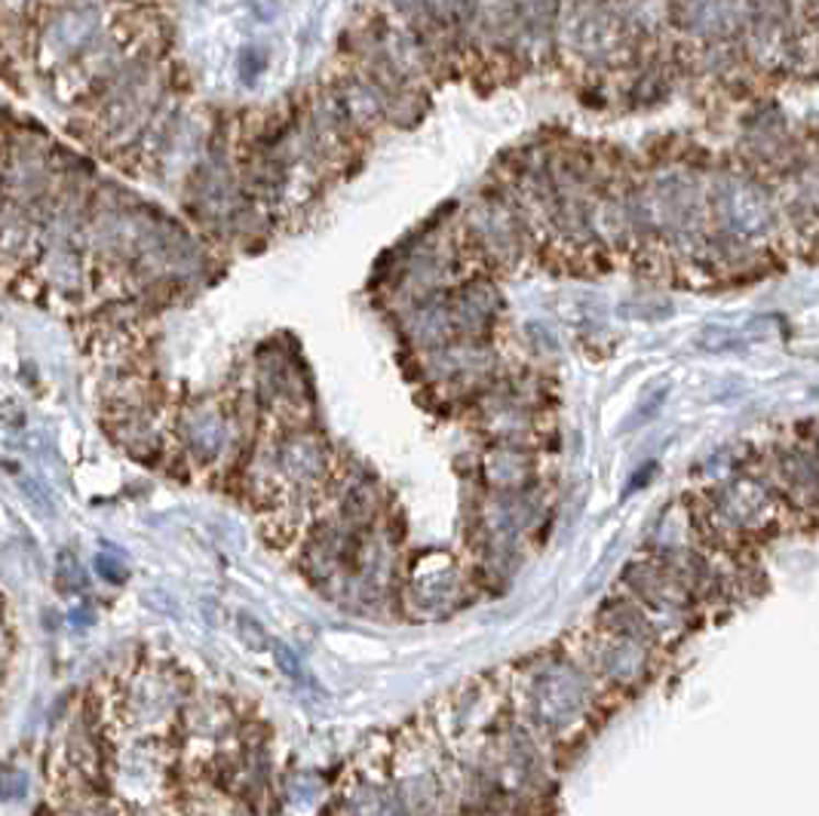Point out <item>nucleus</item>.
I'll return each mask as SVG.
<instances>
[{"label":"nucleus","instance_id":"obj_6","mask_svg":"<svg viewBox=\"0 0 819 816\" xmlns=\"http://www.w3.org/2000/svg\"><path fill=\"white\" fill-rule=\"evenodd\" d=\"M531 473V458L521 448L501 446L485 458V479L497 491H519Z\"/></svg>","mask_w":819,"mask_h":816},{"label":"nucleus","instance_id":"obj_5","mask_svg":"<svg viewBox=\"0 0 819 816\" xmlns=\"http://www.w3.org/2000/svg\"><path fill=\"white\" fill-rule=\"evenodd\" d=\"M280 470H283L292 482L299 485H313L319 476H323V467H326V451L319 446V439L311 436V433H292L280 446Z\"/></svg>","mask_w":819,"mask_h":816},{"label":"nucleus","instance_id":"obj_8","mask_svg":"<svg viewBox=\"0 0 819 816\" xmlns=\"http://www.w3.org/2000/svg\"><path fill=\"white\" fill-rule=\"evenodd\" d=\"M188 446L200 458H215L224 446V421L212 409H200L188 421Z\"/></svg>","mask_w":819,"mask_h":816},{"label":"nucleus","instance_id":"obj_9","mask_svg":"<svg viewBox=\"0 0 819 816\" xmlns=\"http://www.w3.org/2000/svg\"><path fill=\"white\" fill-rule=\"evenodd\" d=\"M56 586H59L61 593H77V590L87 586L83 568H80V562H77L68 549H61L59 559H56Z\"/></svg>","mask_w":819,"mask_h":816},{"label":"nucleus","instance_id":"obj_11","mask_svg":"<svg viewBox=\"0 0 819 816\" xmlns=\"http://www.w3.org/2000/svg\"><path fill=\"white\" fill-rule=\"evenodd\" d=\"M270 651H273L277 669L283 672L285 679H295V682L304 679V669H301V660L299 653H295V648H289L285 641H270Z\"/></svg>","mask_w":819,"mask_h":816},{"label":"nucleus","instance_id":"obj_12","mask_svg":"<svg viewBox=\"0 0 819 816\" xmlns=\"http://www.w3.org/2000/svg\"><path fill=\"white\" fill-rule=\"evenodd\" d=\"M29 789V776L15 768H3L0 771V798H22Z\"/></svg>","mask_w":819,"mask_h":816},{"label":"nucleus","instance_id":"obj_4","mask_svg":"<svg viewBox=\"0 0 819 816\" xmlns=\"http://www.w3.org/2000/svg\"><path fill=\"white\" fill-rule=\"evenodd\" d=\"M446 311L451 332L476 342V335L492 326L494 316L501 311V295L492 282H470L448 298Z\"/></svg>","mask_w":819,"mask_h":816},{"label":"nucleus","instance_id":"obj_10","mask_svg":"<svg viewBox=\"0 0 819 816\" xmlns=\"http://www.w3.org/2000/svg\"><path fill=\"white\" fill-rule=\"evenodd\" d=\"M237 633L239 641H243L246 648H253V651H268L270 648L268 629L258 624L255 617H249V614H239L237 617Z\"/></svg>","mask_w":819,"mask_h":816},{"label":"nucleus","instance_id":"obj_2","mask_svg":"<svg viewBox=\"0 0 819 816\" xmlns=\"http://www.w3.org/2000/svg\"><path fill=\"white\" fill-rule=\"evenodd\" d=\"M528 700L540 725L565 727L574 718H581L586 706V682L577 669L550 667L537 672Z\"/></svg>","mask_w":819,"mask_h":816},{"label":"nucleus","instance_id":"obj_7","mask_svg":"<svg viewBox=\"0 0 819 816\" xmlns=\"http://www.w3.org/2000/svg\"><path fill=\"white\" fill-rule=\"evenodd\" d=\"M644 660H648L644 648L636 641V636H626V633H617L602 653V667L617 682H636L644 672Z\"/></svg>","mask_w":819,"mask_h":816},{"label":"nucleus","instance_id":"obj_1","mask_svg":"<svg viewBox=\"0 0 819 816\" xmlns=\"http://www.w3.org/2000/svg\"><path fill=\"white\" fill-rule=\"evenodd\" d=\"M706 203L716 215L718 227L737 239H761L774 231V197L764 181L745 172H725L713 181Z\"/></svg>","mask_w":819,"mask_h":816},{"label":"nucleus","instance_id":"obj_3","mask_svg":"<svg viewBox=\"0 0 819 816\" xmlns=\"http://www.w3.org/2000/svg\"><path fill=\"white\" fill-rule=\"evenodd\" d=\"M716 516L737 532L764 528L774 519V494L759 479H733L718 491Z\"/></svg>","mask_w":819,"mask_h":816},{"label":"nucleus","instance_id":"obj_14","mask_svg":"<svg viewBox=\"0 0 819 816\" xmlns=\"http://www.w3.org/2000/svg\"><path fill=\"white\" fill-rule=\"evenodd\" d=\"M19 485H22V491H29L31 498H34V504H37V506H44V510H46V506H49V504H46L44 489H41V485H37V482H31L29 476H25V479H22V482H19Z\"/></svg>","mask_w":819,"mask_h":816},{"label":"nucleus","instance_id":"obj_13","mask_svg":"<svg viewBox=\"0 0 819 816\" xmlns=\"http://www.w3.org/2000/svg\"><path fill=\"white\" fill-rule=\"evenodd\" d=\"M96 571L104 580H111V583H123L126 580V565L120 562L117 556H111V552H99L96 556Z\"/></svg>","mask_w":819,"mask_h":816}]
</instances>
